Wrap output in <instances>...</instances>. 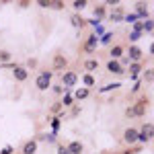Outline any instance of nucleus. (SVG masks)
Instances as JSON below:
<instances>
[{"mask_svg":"<svg viewBox=\"0 0 154 154\" xmlns=\"http://www.w3.org/2000/svg\"><path fill=\"white\" fill-rule=\"evenodd\" d=\"M72 101H74V99H72V95H70V93H66V95H64V99H62L60 103H62V107H70Z\"/></svg>","mask_w":154,"mask_h":154,"instance_id":"4be33fe9","label":"nucleus"},{"mask_svg":"<svg viewBox=\"0 0 154 154\" xmlns=\"http://www.w3.org/2000/svg\"><path fill=\"white\" fill-rule=\"evenodd\" d=\"M76 82H78V74L74 70L62 72V86H64V88H70V86H74Z\"/></svg>","mask_w":154,"mask_h":154,"instance_id":"20e7f679","label":"nucleus"},{"mask_svg":"<svg viewBox=\"0 0 154 154\" xmlns=\"http://www.w3.org/2000/svg\"><path fill=\"white\" fill-rule=\"evenodd\" d=\"M142 31H148V33H152V21H150V19L142 23Z\"/></svg>","mask_w":154,"mask_h":154,"instance_id":"393cba45","label":"nucleus"},{"mask_svg":"<svg viewBox=\"0 0 154 154\" xmlns=\"http://www.w3.org/2000/svg\"><path fill=\"white\" fill-rule=\"evenodd\" d=\"M142 62H130V74H131V78H136L140 72H142Z\"/></svg>","mask_w":154,"mask_h":154,"instance_id":"dca6fc26","label":"nucleus"},{"mask_svg":"<svg viewBox=\"0 0 154 154\" xmlns=\"http://www.w3.org/2000/svg\"><path fill=\"white\" fill-rule=\"evenodd\" d=\"M82 68L86 70V74H93L95 70H99V60H97V58H88V60H84Z\"/></svg>","mask_w":154,"mask_h":154,"instance_id":"f8f14e48","label":"nucleus"},{"mask_svg":"<svg viewBox=\"0 0 154 154\" xmlns=\"http://www.w3.org/2000/svg\"><path fill=\"white\" fill-rule=\"evenodd\" d=\"M152 76H154L152 68H146V70H144V80H146V82H152Z\"/></svg>","mask_w":154,"mask_h":154,"instance_id":"5701e85b","label":"nucleus"},{"mask_svg":"<svg viewBox=\"0 0 154 154\" xmlns=\"http://www.w3.org/2000/svg\"><path fill=\"white\" fill-rule=\"evenodd\" d=\"M12 152H14V148H12V146H4L0 154H12Z\"/></svg>","mask_w":154,"mask_h":154,"instance_id":"f704fd0d","label":"nucleus"},{"mask_svg":"<svg viewBox=\"0 0 154 154\" xmlns=\"http://www.w3.org/2000/svg\"><path fill=\"white\" fill-rule=\"evenodd\" d=\"M37 152V140H29L23 146V154H35Z\"/></svg>","mask_w":154,"mask_h":154,"instance_id":"f3484780","label":"nucleus"},{"mask_svg":"<svg viewBox=\"0 0 154 154\" xmlns=\"http://www.w3.org/2000/svg\"><path fill=\"white\" fill-rule=\"evenodd\" d=\"M138 152H142V148H128L123 154H138Z\"/></svg>","mask_w":154,"mask_h":154,"instance_id":"c9c22d12","label":"nucleus"},{"mask_svg":"<svg viewBox=\"0 0 154 154\" xmlns=\"http://www.w3.org/2000/svg\"><path fill=\"white\" fill-rule=\"evenodd\" d=\"M119 86H121V84H119V82H113V84H107L105 88H103V93H105V91H115V88H119Z\"/></svg>","mask_w":154,"mask_h":154,"instance_id":"2f4dec72","label":"nucleus"},{"mask_svg":"<svg viewBox=\"0 0 154 154\" xmlns=\"http://www.w3.org/2000/svg\"><path fill=\"white\" fill-rule=\"evenodd\" d=\"M51 88H54V93H56V95H62V93L66 91V88H64L62 84H56V86H51Z\"/></svg>","mask_w":154,"mask_h":154,"instance_id":"473e14b6","label":"nucleus"},{"mask_svg":"<svg viewBox=\"0 0 154 154\" xmlns=\"http://www.w3.org/2000/svg\"><path fill=\"white\" fill-rule=\"evenodd\" d=\"M123 142L128 144V146L136 144L138 142V130H136V128H128V130L123 131Z\"/></svg>","mask_w":154,"mask_h":154,"instance_id":"6e6552de","label":"nucleus"},{"mask_svg":"<svg viewBox=\"0 0 154 154\" xmlns=\"http://www.w3.org/2000/svg\"><path fill=\"white\" fill-rule=\"evenodd\" d=\"M148 103H150L148 97H140L138 103H134L131 107L125 109V115H128V117H144V115H146V107H148Z\"/></svg>","mask_w":154,"mask_h":154,"instance_id":"f257e3e1","label":"nucleus"},{"mask_svg":"<svg viewBox=\"0 0 154 154\" xmlns=\"http://www.w3.org/2000/svg\"><path fill=\"white\" fill-rule=\"evenodd\" d=\"M8 60H11V54H8L6 49H2V51H0V62H4V64H8Z\"/></svg>","mask_w":154,"mask_h":154,"instance_id":"b1692460","label":"nucleus"},{"mask_svg":"<svg viewBox=\"0 0 154 154\" xmlns=\"http://www.w3.org/2000/svg\"><path fill=\"white\" fill-rule=\"evenodd\" d=\"M12 76H14V80H17V82H25V80L29 78V70H27L25 66H14Z\"/></svg>","mask_w":154,"mask_h":154,"instance_id":"0eeeda50","label":"nucleus"},{"mask_svg":"<svg viewBox=\"0 0 154 154\" xmlns=\"http://www.w3.org/2000/svg\"><path fill=\"white\" fill-rule=\"evenodd\" d=\"M66 66H68L66 56H64V54H56V56H54V62H51V70L60 72V70H64Z\"/></svg>","mask_w":154,"mask_h":154,"instance_id":"39448f33","label":"nucleus"},{"mask_svg":"<svg viewBox=\"0 0 154 154\" xmlns=\"http://www.w3.org/2000/svg\"><path fill=\"white\" fill-rule=\"evenodd\" d=\"M66 148H68V152H70V154H82V150H84L82 142H78V140H72Z\"/></svg>","mask_w":154,"mask_h":154,"instance_id":"ddd939ff","label":"nucleus"},{"mask_svg":"<svg viewBox=\"0 0 154 154\" xmlns=\"http://www.w3.org/2000/svg\"><path fill=\"white\" fill-rule=\"evenodd\" d=\"M123 17H125V11H123V6H115L113 11H111V14H109V19L113 21V23H119V21H123Z\"/></svg>","mask_w":154,"mask_h":154,"instance_id":"9b49d317","label":"nucleus"},{"mask_svg":"<svg viewBox=\"0 0 154 154\" xmlns=\"http://www.w3.org/2000/svg\"><path fill=\"white\" fill-rule=\"evenodd\" d=\"M86 4H88L86 0H74V2H72V6H74V11H82V8L86 6Z\"/></svg>","mask_w":154,"mask_h":154,"instance_id":"412c9836","label":"nucleus"},{"mask_svg":"<svg viewBox=\"0 0 154 154\" xmlns=\"http://www.w3.org/2000/svg\"><path fill=\"white\" fill-rule=\"evenodd\" d=\"M70 23H72V27H76V29H82L84 25H86V21H84L82 17L76 12V14H72V19H70Z\"/></svg>","mask_w":154,"mask_h":154,"instance_id":"2eb2a0df","label":"nucleus"},{"mask_svg":"<svg viewBox=\"0 0 154 154\" xmlns=\"http://www.w3.org/2000/svg\"><path fill=\"white\" fill-rule=\"evenodd\" d=\"M58 154H70V152H68L66 146H58Z\"/></svg>","mask_w":154,"mask_h":154,"instance_id":"e433bc0d","label":"nucleus"},{"mask_svg":"<svg viewBox=\"0 0 154 154\" xmlns=\"http://www.w3.org/2000/svg\"><path fill=\"white\" fill-rule=\"evenodd\" d=\"M111 39H113V33H105V35L99 39V43H111Z\"/></svg>","mask_w":154,"mask_h":154,"instance_id":"a878e982","label":"nucleus"},{"mask_svg":"<svg viewBox=\"0 0 154 154\" xmlns=\"http://www.w3.org/2000/svg\"><path fill=\"white\" fill-rule=\"evenodd\" d=\"M123 21H128V23H136V21H138V14H125Z\"/></svg>","mask_w":154,"mask_h":154,"instance_id":"7c9ffc66","label":"nucleus"},{"mask_svg":"<svg viewBox=\"0 0 154 154\" xmlns=\"http://www.w3.org/2000/svg\"><path fill=\"white\" fill-rule=\"evenodd\" d=\"M140 37H142V33H138V31H134V33H130V39H131V41H138Z\"/></svg>","mask_w":154,"mask_h":154,"instance_id":"72a5a7b5","label":"nucleus"},{"mask_svg":"<svg viewBox=\"0 0 154 154\" xmlns=\"http://www.w3.org/2000/svg\"><path fill=\"white\" fill-rule=\"evenodd\" d=\"M136 8H138V12H140V17H146V14H148V11L144 8V4H142V2H138V6H136Z\"/></svg>","mask_w":154,"mask_h":154,"instance_id":"c756f323","label":"nucleus"},{"mask_svg":"<svg viewBox=\"0 0 154 154\" xmlns=\"http://www.w3.org/2000/svg\"><path fill=\"white\" fill-rule=\"evenodd\" d=\"M64 6H66V4H64L62 0H51V8H58V11H62Z\"/></svg>","mask_w":154,"mask_h":154,"instance_id":"bb28decb","label":"nucleus"},{"mask_svg":"<svg viewBox=\"0 0 154 154\" xmlns=\"http://www.w3.org/2000/svg\"><path fill=\"white\" fill-rule=\"evenodd\" d=\"M107 72H111V74H123L125 68H121V64H119L117 60H109L107 62Z\"/></svg>","mask_w":154,"mask_h":154,"instance_id":"9d476101","label":"nucleus"},{"mask_svg":"<svg viewBox=\"0 0 154 154\" xmlns=\"http://www.w3.org/2000/svg\"><path fill=\"white\" fill-rule=\"evenodd\" d=\"M121 56H123V45H119V43H117V45H113V48L109 49V58H111V60H117V62H119Z\"/></svg>","mask_w":154,"mask_h":154,"instance_id":"4468645a","label":"nucleus"},{"mask_svg":"<svg viewBox=\"0 0 154 154\" xmlns=\"http://www.w3.org/2000/svg\"><path fill=\"white\" fill-rule=\"evenodd\" d=\"M62 109H64V107H62V103H54V105H51V109H49V111H51V113H60V111H62Z\"/></svg>","mask_w":154,"mask_h":154,"instance_id":"c85d7f7f","label":"nucleus"},{"mask_svg":"<svg viewBox=\"0 0 154 154\" xmlns=\"http://www.w3.org/2000/svg\"><path fill=\"white\" fill-rule=\"evenodd\" d=\"M51 76H54V72H49V70L39 72L37 78H35V86L39 88V91H48V88H51Z\"/></svg>","mask_w":154,"mask_h":154,"instance_id":"f03ea898","label":"nucleus"},{"mask_svg":"<svg viewBox=\"0 0 154 154\" xmlns=\"http://www.w3.org/2000/svg\"><path fill=\"white\" fill-rule=\"evenodd\" d=\"M152 130H154L152 121H148V123H144V128H142V130H138V142H142V144H148L150 140H152Z\"/></svg>","mask_w":154,"mask_h":154,"instance_id":"7ed1b4c3","label":"nucleus"},{"mask_svg":"<svg viewBox=\"0 0 154 154\" xmlns=\"http://www.w3.org/2000/svg\"><path fill=\"white\" fill-rule=\"evenodd\" d=\"M95 17H97V23H99V19L105 17V4H99V6L95 8Z\"/></svg>","mask_w":154,"mask_h":154,"instance_id":"aec40b11","label":"nucleus"},{"mask_svg":"<svg viewBox=\"0 0 154 154\" xmlns=\"http://www.w3.org/2000/svg\"><path fill=\"white\" fill-rule=\"evenodd\" d=\"M37 4L41 8H51V0H37Z\"/></svg>","mask_w":154,"mask_h":154,"instance_id":"cd10ccee","label":"nucleus"},{"mask_svg":"<svg viewBox=\"0 0 154 154\" xmlns=\"http://www.w3.org/2000/svg\"><path fill=\"white\" fill-rule=\"evenodd\" d=\"M95 76H93V74H84L82 76V84H84V88H88V91H91V86H95Z\"/></svg>","mask_w":154,"mask_h":154,"instance_id":"6ab92c4d","label":"nucleus"},{"mask_svg":"<svg viewBox=\"0 0 154 154\" xmlns=\"http://www.w3.org/2000/svg\"><path fill=\"white\" fill-rule=\"evenodd\" d=\"M97 43H99V37L93 33V35H88L86 37V41H84V45H82V49L86 51V54H93L95 51V48H97Z\"/></svg>","mask_w":154,"mask_h":154,"instance_id":"1a4fd4ad","label":"nucleus"},{"mask_svg":"<svg viewBox=\"0 0 154 154\" xmlns=\"http://www.w3.org/2000/svg\"><path fill=\"white\" fill-rule=\"evenodd\" d=\"M60 119H62V117H54V121H51V125H54V130H58V125H60Z\"/></svg>","mask_w":154,"mask_h":154,"instance_id":"4c0bfd02","label":"nucleus"},{"mask_svg":"<svg viewBox=\"0 0 154 154\" xmlns=\"http://www.w3.org/2000/svg\"><path fill=\"white\" fill-rule=\"evenodd\" d=\"M144 58V51L138 45H130V49H128V60L130 62H142Z\"/></svg>","mask_w":154,"mask_h":154,"instance_id":"423d86ee","label":"nucleus"},{"mask_svg":"<svg viewBox=\"0 0 154 154\" xmlns=\"http://www.w3.org/2000/svg\"><path fill=\"white\" fill-rule=\"evenodd\" d=\"M91 95V91H88V88H78V91H76V93H74V95H72V99H76V101H82V99H86V97Z\"/></svg>","mask_w":154,"mask_h":154,"instance_id":"a211bd4d","label":"nucleus"}]
</instances>
